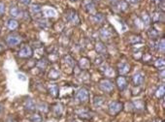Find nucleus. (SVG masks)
I'll return each instance as SVG.
<instances>
[{
  "label": "nucleus",
  "mask_w": 165,
  "mask_h": 122,
  "mask_svg": "<svg viewBox=\"0 0 165 122\" xmlns=\"http://www.w3.org/2000/svg\"><path fill=\"white\" fill-rule=\"evenodd\" d=\"M122 108H124V104L121 102H118V101H114V102L110 103L108 107V111L110 112V115H116L122 110Z\"/></svg>",
  "instance_id": "obj_1"
},
{
  "label": "nucleus",
  "mask_w": 165,
  "mask_h": 122,
  "mask_svg": "<svg viewBox=\"0 0 165 122\" xmlns=\"http://www.w3.org/2000/svg\"><path fill=\"white\" fill-rule=\"evenodd\" d=\"M110 3L112 7L121 12H124L128 9V4L124 0H110Z\"/></svg>",
  "instance_id": "obj_2"
},
{
  "label": "nucleus",
  "mask_w": 165,
  "mask_h": 122,
  "mask_svg": "<svg viewBox=\"0 0 165 122\" xmlns=\"http://www.w3.org/2000/svg\"><path fill=\"white\" fill-rule=\"evenodd\" d=\"M76 100H78L81 103H86L90 99V92L86 88H81L77 93H76Z\"/></svg>",
  "instance_id": "obj_3"
},
{
  "label": "nucleus",
  "mask_w": 165,
  "mask_h": 122,
  "mask_svg": "<svg viewBox=\"0 0 165 122\" xmlns=\"http://www.w3.org/2000/svg\"><path fill=\"white\" fill-rule=\"evenodd\" d=\"M65 18L71 23L79 24V22H80V19H79V16L77 15V12H76L74 9H69L68 11H67L65 13Z\"/></svg>",
  "instance_id": "obj_4"
},
{
  "label": "nucleus",
  "mask_w": 165,
  "mask_h": 122,
  "mask_svg": "<svg viewBox=\"0 0 165 122\" xmlns=\"http://www.w3.org/2000/svg\"><path fill=\"white\" fill-rule=\"evenodd\" d=\"M22 42V38L18 34H10L6 38V43L9 47H16Z\"/></svg>",
  "instance_id": "obj_5"
},
{
  "label": "nucleus",
  "mask_w": 165,
  "mask_h": 122,
  "mask_svg": "<svg viewBox=\"0 0 165 122\" xmlns=\"http://www.w3.org/2000/svg\"><path fill=\"white\" fill-rule=\"evenodd\" d=\"M113 34H114V29L110 26H104L100 29L99 31V35H100V38L103 40H109L111 39L113 37Z\"/></svg>",
  "instance_id": "obj_6"
},
{
  "label": "nucleus",
  "mask_w": 165,
  "mask_h": 122,
  "mask_svg": "<svg viewBox=\"0 0 165 122\" xmlns=\"http://www.w3.org/2000/svg\"><path fill=\"white\" fill-rule=\"evenodd\" d=\"M99 88L103 92H107V93H110L114 90V83L109 81V79H102L99 82Z\"/></svg>",
  "instance_id": "obj_7"
},
{
  "label": "nucleus",
  "mask_w": 165,
  "mask_h": 122,
  "mask_svg": "<svg viewBox=\"0 0 165 122\" xmlns=\"http://www.w3.org/2000/svg\"><path fill=\"white\" fill-rule=\"evenodd\" d=\"M32 54H33L32 49L28 45H23L19 52V56L20 58H29L32 56Z\"/></svg>",
  "instance_id": "obj_8"
},
{
  "label": "nucleus",
  "mask_w": 165,
  "mask_h": 122,
  "mask_svg": "<svg viewBox=\"0 0 165 122\" xmlns=\"http://www.w3.org/2000/svg\"><path fill=\"white\" fill-rule=\"evenodd\" d=\"M144 82H145V75L142 72H137L135 73L133 76V82L136 86H140L142 85Z\"/></svg>",
  "instance_id": "obj_9"
},
{
  "label": "nucleus",
  "mask_w": 165,
  "mask_h": 122,
  "mask_svg": "<svg viewBox=\"0 0 165 122\" xmlns=\"http://www.w3.org/2000/svg\"><path fill=\"white\" fill-rule=\"evenodd\" d=\"M83 7L87 13H92L95 10V4L92 0H84Z\"/></svg>",
  "instance_id": "obj_10"
},
{
  "label": "nucleus",
  "mask_w": 165,
  "mask_h": 122,
  "mask_svg": "<svg viewBox=\"0 0 165 122\" xmlns=\"http://www.w3.org/2000/svg\"><path fill=\"white\" fill-rule=\"evenodd\" d=\"M118 73H120V75H121V76L126 75L127 73H129V71H130V65L126 62H121L118 64Z\"/></svg>",
  "instance_id": "obj_11"
},
{
  "label": "nucleus",
  "mask_w": 165,
  "mask_h": 122,
  "mask_svg": "<svg viewBox=\"0 0 165 122\" xmlns=\"http://www.w3.org/2000/svg\"><path fill=\"white\" fill-rule=\"evenodd\" d=\"M24 108L27 112H34L36 110V105L34 100L31 98H27L24 101Z\"/></svg>",
  "instance_id": "obj_12"
},
{
  "label": "nucleus",
  "mask_w": 165,
  "mask_h": 122,
  "mask_svg": "<svg viewBox=\"0 0 165 122\" xmlns=\"http://www.w3.org/2000/svg\"><path fill=\"white\" fill-rule=\"evenodd\" d=\"M95 50H96L97 53L101 54V55H103V54L107 52V49L102 42H97V43L95 44Z\"/></svg>",
  "instance_id": "obj_13"
},
{
  "label": "nucleus",
  "mask_w": 165,
  "mask_h": 122,
  "mask_svg": "<svg viewBox=\"0 0 165 122\" xmlns=\"http://www.w3.org/2000/svg\"><path fill=\"white\" fill-rule=\"evenodd\" d=\"M117 85L120 90H124L126 86H127V82H126V79L124 77H120L117 79Z\"/></svg>",
  "instance_id": "obj_14"
},
{
  "label": "nucleus",
  "mask_w": 165,
  "mask_h": 122,
  "mask_svg": "<svg viewBox=\"0 0 165 122\" xmlns=\"http://www.w3.org/2000/svg\"><path fill=\"white\" fill-rule=\"evenodd\" d=\"M79 65H80V68H81L82 70H87L90 67V61L88 58L83 57L82 59L80 60Z\"/></svg>",
  "instance_id": "obj_15"
},
{
  "label": "nucleus",
  "mask_w": 165,
  "mask_h": 122,
  "mask_svg": "<svg viewBox=\"0 0 165 122\" xmlns=\"http://www.w3.org/2000/svg\"><path fill=\"white\" fill-rule=\"evenodd\" d=\"M133 104H134V108H135V110H136V111H139V112L145 111L146 105H145V103H144L142 100H136V101H134Z\"/></svg>",
  "instance_id": "obj_16"
},
{
  "label": "nucleus",
  "mask_w": 165,
  "mask_h": 122,
  "mask_svg": "<svg viewBox=\"0 0 165 122\" xmlns=\"http://www.w3.org/2000/svg\"><path fill=\"white\" fill-rule=\"evenodd\" d=\"M20 10L19 9L18 6L16 5H12L11 8H10V15L12 18H19V16H20Z\"/></svg>",
  "instance_id": "obj_17"
},
{
  "label": "nucleus",
  "mask_w": 165,
  "mask_h": 122,
  "mask_svg": "<svg viewBox=\"0 0 165 122\" xmlns=\"http://www.w3.org/2000/svg\"><path fill=\"white\" fill-rule=\"evenodd\" d=\"M91 20H92V22H94V23H102L104 22V16L102 14H95L93 16H91Z\"/></svg>",
  "instance_id": "obj_18"
},
{
  "label": "nucleus",
  "mask_w": 165,
  "mask_h": 122,
  "mask_svg": "<svg viewBox=\"0 0 165 122\" xmlns=\"http://www.w3.org/2000/svg\"><path fill=\"white\" fill-rule=\"evenodd\" d=\"M59 77H60V72H59L57 69H56V68L50 69V73H49V78L50 79H57Z\"/></svg>",
  "instance_id": "obj_19"
},
{
  "label": "nucleus",
  "mask_w": 165,
  "mask_h": 122,
  "mask_svg": "<svg viewBox=\"0 0 165 122\" xmlns=\"http://www.w3.org/2000/svg\"><path fill=\"white\" fill-rule=\"evenodd\" d=\"M104 103H105V99L103 97H101V96H96L93 100V105L95 108H101Z\"/></svg>",
  "instance_id": "obj_20"
},
{
  "label": "nucleus",
  "mask_w": 165,
  "mask_h": 122,
  "mask_svg": "<svg viewBox=\"0 0 165 122\" xmlns=\"http://www.w3.org/2000/svg\"><path fill=\"white\" fill-rule=\"evenodd\" d=\"M49 92L50 94L53 96V97H57L59 92H58V86L57 85H50L49 87Z\"/></svg>",
  "instance_id": "obj_21"
},
{
  "label": "nucleus",
  "mask_w": 165,
  "mask_h": 122,
  "mask_svg": "<svg viewBox=\"0 0 165 122\" xmlns=\"http://www.w3.org/2000/svg\"><path fill=\"white\" fill-rule=\"evenodd\" d=\"M151 19H153L154 22H163V14L159 12H155L154 14L151 16Z\"/></svg>",
  "instance_id": "obj_22"
},
{
  "label": "nucleus",
  "mask_w": 165,
  "mask_h": 122,
  "mask_svg": "<svg viewBox=\"0 0 165 122\" xmlns=\"http://www.w3.org/2000/svg\"><path fill=\"white\" fill-rule=\"evenodd\" d=\"M7 26L9 29H11V30H15V29L19 27V22H17L16 19H9L7 22Z\"/></svg>",
  "instance_id": "obj_23"
},
{
  "label": "nucleus",
  "mask_w": 165,
  "mask_h": 122,
  "mask_svg": "<svg viewBox=\"0 0 165 122\" xmlns=\"http://www.w3.org/2000/svg\"><path fill=\"white\" fill-rule=\"evenodd\" d=\"M77 115L80 117H83V118H90L91 117V113L87 111H84V110H79L77 111Z\"/></svg>",
  "instance_id": "obj_24"
},
{
  "label": "nucleus",
  "mask_w": 165,
  "mask_h": 122,
  "mask_svg": "<svg viewBox=\"0 0 165 122\" xmlns=\"http://www.w3.org/2000/svg\"><path fill=\"white\" fill-rule=\"evenodd\" d=\"M148 35H149V37L151 38V39H156L158 36H159V32L156 30V29L154 28H151L149 31H148Z\"/></svg>",
  "instance_id": "obj_25"
},
{
  "label": "nucleus",
  "mask_w": 165,
  "mask_h": 122,
  "mask_svg": "<svg viewBox=\"0 0 165 122\" xmlns=\"http://www.w3.org/2000/svg\"><path fill=\"white\" fill-rule=\"evenodd\" d=\"M42 12V7L39 4H34V5L31 6V13L33 15H39L40 13Z\"/></svg>",
  "instance_id": "obj_26"
},
{
  "label": "nucleus",
  "mask_w": 165,
  "mask_h": 122,
  "mask_svg": "<svg viewBox=\"0 0 165 122\" xmlns=\"http://www.w3.org/2000/svg\"><path fill=\"white\" fill-rule=\"evenodd\" d=\"M142 22L144 25H149L151 23V16L148 13H143L142 14Z\"/></svg>",
  "instance_id": "obj_27"
},
{
  "label": "nucleus",
  "mask_w": 165,
  "mask_h": 122,
  "mask_svg": "<svg viewBox=\"0 0 165 122\" xmlns=\"http://www.w3.org/2000/svg\"><path fill=\"white\" fill-rule=\"evenodd\" d=\"M47 66H48V61H47V59H41L40 61H38V63H37V67L39 69H41V70H45L46 68H47Z\"/></svg>",
  "instance_id": "obj_28"
},
{
  "label": "nucleus",
  "mask_w": 165,
  "mask_h": 122,
  "mask_svg": "<svg viewBox=\"0 0 165 122\" xmlns=\"http://www.w3.org/2000/svg\"><path fill=\"white\" fill-rule=\"evenodd\" d=\"M155 49H156V50H159V52H164V39H163V38L160 41H158L157 43H156Z\"/></svg>",
  "instance_id": "obj_29"
},
{
  "label": "nucleus",
  "mask_w": 165,
  "mask_h": 122,
  "mask_svg": "<svg viewBox=\"0 0 165 122\" xmlns=\"http://www.w3.org/2000/svg\"><path fill=\"white\" fill-rule=\"evenodd\" d=\"M44 14L47 16H52L53 18V16H56L57 12L53 9H50V8H46V9L44 10Z\"/></svg>",
  "instance_id": "obj_30"
},
{
  "label": "nucleus",
  "mask_w": 165,
  "mask_h": 122,
  "mask_svg": "<svg viewBox=\"0 0 165 122\" xmlns=\"http://www.w3.org/2000/svg\"><path fill=\"white\" fill-rule=\"evenodd\" d=\"M142 42H143V40L140 36H132L130 38V44H132V45L142 43Z\"/></svg>",
  "instance_id": "obj_31"
},
{
  "label": "nucleus",
  "mask_w": 165,
  "mask_h": 122,
  "mask_svg": "<svg viewBox=\"0 0 165 122\" xmlns=\"http://www.w3.org/2000/svg\"><path fill=\"white\" fill-rule=\"evenodd\" d=\"M64 60H65V62H66V64H68L70 67H75V65H76L75 60H74L71 56L66 55V56L64 57Z\"/></svg>",
  "instance_id": "obj_32"
},
{
  "label": "nucleus",
  "mask_w": 165,
  "mask_h": 122,
  "mask_svg": "<svg viewBox=\"0 0 165 122\" xmlns=\"http://www.w3.org/2000/svg\"><path fill=\"white\" fill-rule=\"evenodd\" d=\"M164 65H165V62H164L163 58H159V59H157L155 61V67L156 68L160 69V70H163Z\"/></svg>",
  "instance_id": "obj_33"
},
{
  "label": "nucleus",
  "mask_w": 165,
  "mask_h": 122,
  "mask_svg": "<svg viewBox=\"0 0 165 122\" xmlns=\"http://www.w3.org/2000/svg\"><path fill=\"white\" fill-rule=\"evenodd\" d=\"M62 111H63V109H62V106L60 104L56 105L53 108V112H54V115H60L62 113Z\"/></svg>",
  "instance_id": "obj_34"
},
{
  "label": "nucleus",
  "mask_w": 165,
  "mask_h": 122,
  "mask_svg": "<svg viewBox=\"0 0 165 122\" xmlns=\"http://www.w3.org/2000/svg\"><path fill=\"white\" fill-rule=\"evenodd\" d=\"M155 95H156V97H157V98H161V97H163V95H164V85H162L161 86H159L158 89L156 90Z\"/></svg>",
  "instance_id": "obj_35"
},
{
  "label": "nucleus",
  "mask_w": 165,
  "mask_h": 122,
  "mask_svg": "<svg viewBox=\"0 0 165 122\" xmlns=\"http://www.w3.org/2000/svg\"><path fill=\"white\" fill-rule=\"evenodd\" d=\"M30 121L31 122H42V117L39 115H33L30 117Z\"/></svg>",
  "instance_id": "obj_36"
},
{
  "label": "nucleus",
  "mask_w": 165,
  "mask_h": 122,
  "mask_svg": "<svg viewBox=\"0 0 165 122\" xmlns=\"http://www.w3.org/2000/svg\"><path fill=\"white\" fill-rule=\"evenodd\" d=\"M104 73L107 77H114V76H115V71H114L112 68H110V67H108V68L105 70Z\"/></svg>",
  "instance_id": "obj_37"
},
{
  "label": "nucleus",
  "mask_w": 165,
  "mask_h": 122,
  "mask_svg": "<svg viewBox=\"0 0 165 122\" xmlns=\"http://www.w3.org/2000/svg\"><path fill=\"white\" fill-rule=\"evenodd\" d=\"M39 110L41 112H48V106L46 105L45 103H41L40 104V106H39Z\"/></svg>",
  "instance_id": "obj_38"
},
{
  "label": "nucleus",
  "mask_w": 165,
  "mask_h": 122,
  "mask_svg": "<svg viewBox=\"0 0 165 122\" xmlns=\"http://www.w3.org/2000/svg\"><path fill=\"white\" fill-rule=\"evenodd\" d=\"M103 60H104V59H103V57H102V56L97 57L96 59H95V64H96V65H98V66L102 65L103 63H104V61H103Z\"/></svg>",
  "instance_id": "obj_39"
},
{
  "label": "nucleus",
  "mask_w": 165,
  "mask_h": 122,
  "mask_svg": "<svg viewBox=\"0 0 165 122\" xmlns=\"http://www.w3.org/2000/svg\"><path fill=\"white\" fill-rule=\"evenodd\" d=\"M5 13V4L0 2V16H2Z\"/></svg>",
  "instance_id": "obj_40"
},
{
  "label": "nucleus",
  "mask_w": 165,
  "mask_h": 122,
  "mask_svg": "<svg viewBox=\"0 0 165 122\" xmlns=\"http://www.w3.org/2000/svg\"><path fill=\"white\" fill-rule=\"evenodd\" d=\"M20 3H23V5H28V4H30L31 0H20Z\"/></svg>",
  "instance_id": "obj_41"
},
{
  "label": "nucleus",
  "mask_w": 165,
  "mask_h": 122,
  "mask_svg": "<svg viewBox=\"0 0 165 122\" xmlns=\"http://www.w3.org/2000/svg\"><path fill=\"white\" fill-rule=\"evenodd\" d=\"M18 78L20 79H22V81H25V79H26V78H25L24 75H23V74H18Z\"/></svg>",
  "instance_id": "obj_42"
},
{
  "label": "nucleus",
  "mask_w": 165,
  "mask_h": 122,
  "mask_svg": "<svg viewBox=\"0 0 165 122\" xmlns=\"http://www.w3.org/2000/svg\"><path fill=\"white\" fill-rule=\"evenodd\" d=\"M3 50H5V46H4L3 43H1V42H0V52H2Z\"/></svg>",
  "instance_id": "obj_43"
},
{
  "label": "nucleus",
  "mask_w": 165,
  "mask_h": 122,
  "mask_svg": "<svg viewBox=\"0 0 165 122\" xmlns=\"http://www.w3.org/2000/svg\"><path fill=\"white\" fill-rule=\"evenodd\" d=\"M128 1H129L131 4H138L139 2L141 1V0H128Z\"/></svg>",
  "instance_id": "obj_44"
},
{
  "label": "nucleus",
  "mask_w": 165,
  "mask_h": 122,
  "mask_svg": "<svg viewBox=\"0 0 165 122\" xmlns=\"http://www.w3.org/2000/svg\"><path fill=\"white\" fill-rule=\"evenodd\" d=\"M5 122H17V120H15L14 118H12V117H9Z\"/></svg>",
  "instance_id": "obj_45"
},
{
  "label": "nucleus",
  "mask_w": 165,
  "mask_h": 122,
  "mask_svg": "<svg viewBox=\"0 0 165 122\" xmlns=\"http://www.w3.org/2000/svg\"><path fill=\"white\" fill-rule=\"evenodd\" d=\"M4 111V107L2 104H0V113H2V112Z\"/></svg>",
  "instance_id": "obj_46"
},
{
  "label": "nucleus",
  "mask_w": 165,
  "mask_h": 122,
  "mask_svg": "<svg viewBox=\"0 0 165 122\" xmlns=\"http://www.w3.org/2000/svg\"><path fill=\"white\" fill-rule=\"evenodd\" d=\"M154 122H163V121H160L159 119H156V120H155Z\"/></svg>",
  "instance_id": "obj_47"
},
{
  "label": "nucleus",
  "mask_w": 165,
  "mask_h": 122,
  "mask_svg": "<svg viewBox=\"0 0 165 122\" xmlns=\"http://www.w3.org/2000/svg\"><path fill=\"white\" fill-rule=\"evenodd\" d=\"M71 1H77V0H71Z\"/></svg>",
  "instance_id": "obj_48"
}]
</instances>
